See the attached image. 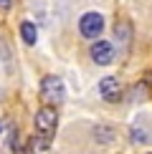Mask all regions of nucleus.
Returning a JSON list of instances; mask_svg holds the SVG:
<instances>
[{
	"label": "nucleus",
	"mask_w": 152,
	"mask_h": 154,
	"mask_svg": "<svg viewBox=\"0 0 152 154\" xmlns=\"http://www.w3.org/2000/svg\"><path fill=\"white\" fill-rule=\"evenodd\" d=\"M56 124H59V114H56V109L53 106H43V109H38V114H36V131L41 134V137H53V131H56Z\"/></svg>",
	"instance_id": "f257e3e1"
},
{
	"label": "nucleus",
	"mask_w": 152,
	"mask_h": 154,
	"mask_svg": "<svg viewBox=\"0 0 152 154\" xmlns=\"http://www.w3.org/2000/svg\"><path fill=\"white\" fill-rule=\"evenodd\" d=\"M41 96L43 101L51 106V104H61L63 101V81L59 76H46L41 83Z\"/></svg>",
	"instance_id": "f03ea898"
},
{
	"label": "nucleus",
	"mask_w": 152,
	"mask_h": 154,
	"mask_svg": "<svg viewBox=\"0 0 152 154\" xmlns=\"http://www.w3.org/2000/svg\"><path fill=\"white\" fill-rule=\"evenodd\" d=\"M79 30H81L84 38H97L101 30H104V18H101L99 13H86L79 20Z\"/></svg>",
	"instance_id": "7ed1b4c3"
},
{
	"label": "nucleus",
	"mask_w": 152,
	"mask_h": 154,
	"mask_svg": "<svg viewBox=\"0 0 152 154\" xmlns=\"http://www.w3.org/2000/svg\"><path fill=\"white\" fill-rule=\"evenodd\" d=\"M91 58H94V63H99V66H109L114 61V46L109 41H97L91 46Z\"/></svg>",
	"instance_id": "20e7f679"
},
{
	"label": "nucleus",
	"mask_w": 152,
	"mask_h": 154,
	"mask_svg": "<svg viewBox=\"0 0 152 154\" xmlns=\"http://www.w3.org/2000/svg\"><path fill=\"white\" fill-rule=\"evenodd\" d=\"M99 91H101V96H104L106 101H117L119 94H122V83L114 79V76H106V79H101V83H99Z\"/></svg>",
	"instance_id": "39448f33"
},
{
	"label": "nucleus",
	"mask_w": 152,
	"mask_h": 154,
	"mask_svg": "<svg viewBox=\"0 0 152 154\" xmlns=\"http://www.w3.org/2000/svg\"><path fill=\"white\" fill-rule=\"evenodd\" d=\"M48 137H41V134H36L33 139H30L28 144V154H48Z\"/></svg>",
	"instance_id": "423d86ee"
},
{
	"label": "nucleus",
	"mask_w": 152,
	"mask_h": 154,
	"mask_svg": "<svg viewBox=\"0 0 152 154\" xmlns=\"http://www.w3.org/2000/svg\"><path fill=\"white\" fill-rule=\"evenodd\" d=\"M21 35H23V41L28 43V46H33V43H36V38H38L36 25L30 23V20H23V23H21Z\"/></svg>",
	"instance_id": "0eeeda50"
},
{
	"label": "nucleus",
	"mask_w": 152,
	"mask_h": 154,
	"mask_svg": "<svg viewBox=\"0 0 152 154\" xmlns=\"http://www.w3.org/2000/svg\"><path fill=\"white\" fill-rule=\"evenodd\" d=\"M0 8H3V10H8V8H10V0H0Z\"/></svg>",
	"instance_id": "6e6552de"
},
{
	"label": "nucleus",
	"mask_w": 152,
	"mask_h": 154,
	"mask_svg": "<svg viewBox=\"0 0 152 154\" xmlns=\"http://www.w3.org/2000/svg\"><path fill=\"white\" fill-rule=\"evenodd\" d=\"M0 129H3V124H0Z\"/></svg>",
	"instance_id": "1a4fd4ad"
},
{
	"label": "nucleus",
	"mask_w": 152,
	"mask_h": 154,
	"mask_svg": "<svg viewBox=\"0 0 152 154\" xmlns=\"http://www.w3.org/2000/svg\"><path fill=\"white\" fill-rule=\"evenodd\" d=\"M150 154H152V152H150Z\"/></svg>",
	"instance_id": "9d476101"
}]
</instances>
